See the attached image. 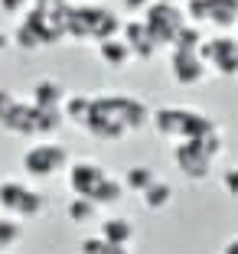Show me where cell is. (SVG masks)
<instances>
[{"instance_id":"cell-19","label":"cell","mask_w":238,"mask_h":254,"mask_svg":"<svg viewBox=\"0 0 238 254\" xmlns=\"http://www.w3.org/2000/svg\"><path fill=\"white\" fill-rule=\"evenodd\" d=\"M88 101H91V95H66V105H62V121L82 124L85 114H88Z\"/></svg>"},{"instance_id":"cell-25","label":"cell","mask_w":238,"mask_h":254,"mask_svg":"<svg viewBox=\"0 0 238 254\" xmlns=\"http://www.w3.org/2000/svg\"><path fill=\"white\" fill-rule=\"evenodd\" d=\"M30 10V0H0V13L7 16H26Z\"/></svg>"},{"instance_id":"cell-23","label":"cell","mask_w":238,"mask_h":254,"mask_svg":"<svg viewBox=\"0 0 238 254\" xmlns=\"http://www.w3.org/2000/svg\"><path fill=\"white\" fill-rule=\"evenodd\" d=\"M10 43H13V46H20L23 53H33V49H39V46H43V43H39V36L30 30V26H26V23H20V26L13 30Z\"/></svg>"},{"instance_id":"cell-26","label":"cell","mask_w":238,"mask_h":254,"mask_svg":"<svg viewBox=\"0 0 238 254\" xmlns=\"http://www.w3.org/2000/svg\"><path fill=\"white\" fill-rule=\"evenodd\" d=\"M222 189L232 195V199H238V166H232V170L222 173Z\"/></svg>"},{"instance_id":"cell-6","label":"cell","mask_w":238,"mask_h":254,"mask_svg":"<svg viewBox=\"0 0 238 254\" xmlns=\"http://www.w3.org/2000/svg\"><path fill=\"white\" fill-rule=\"evenodd\" d=\"M141 23L147 26V33H150V39H154V46H170V43H173V36L183 30L186 16L179 13L176 3H163V0H154V3H150V7L141 13Z\"/></svg>"},{"instance_id":"cell-22","label":"cell","mask_w":238,"mask_h":254,"mask_svg":"<svg viewBox=\"0 0 238 254\" xmlns=\"http://www.w3.org/2000/svg\"><path fill=\"white\" fill-rule=\"evenodd\" d=\"M121 199H124V186H121L114 176H108V180H104V186L91 195V202H95V205H114V202H121Z\"/></svg>"},{"instance_id":"cell-16","label":"cell","mask_w":238,"mask_h":254,"mask_svg":"<svg viewBox=\"0 0 238 254\" xmlns=\"http://www.w3.org/2000/svg\"><path fill=\"white\" fill-rule=\"evenodd\" d=\"M98 56H101L104 65H111V68H124L127 62L134 59V56H131V49L124 46V39H121V36L101 39V43H98Z\"/></svg>"},{"instance_id":"cell-20","label":"cell","mask_w":238,"mask_h":254,"mask_svg":"<svg viewBox=\"0 0 238 254\" xmlns=\"http://www.w3.org/2000/svg\"><path fill=\"white\" fill-rule=\"evenodd\" d=\"M202 46V33H199V26H193V23H183V30L173 36V43H170V49H183V53H196Z\"/></svg>"},{"instance_id":"cell-15","label":"cell","mask_w":238,"mask_h":254,"mask_svg":"<svg viewBox=\"0 0 238 254\" xmlns=\"http://www.w3.org/2000/svg\"><path fill=\"white\" fill-rule=\"evenodd\" d=\"M101 241H108V245H121L127 248L131 241H134V225H131V218H121V215H111L101 222Z\"/></svg>"},{"instance_id":"cell-33","label":"cell","mask_w":238,"mask_h":254,"mask_svg":"<svg viewBox=\"0 0 238 254\" xmlns=\"http://www.w3.org/2000/svg\"><path fill=\"white\" fill-rule=\"evenodd\" d=\"M163 3H179V0H163Z\"/></svg>"},{"instance_id":"cell-4","label":"cell","mask_w":238,"mask_h":254,"mask_svg":"<svg viewBox=\"0 0 238 254\" xmlns=\"http://www.w3.org/2000/svg\"><path fill=\"white\" fill-rule=\"evenodd\" d=\"M66 13H69V0H30V10H26L23 23L36 33L43 46H52L66 36Z\"/></svg>"},{"instance_id":"cell-34","label":"cell","mask_w":238,"mask_h":254,"mask_svg":"<svg viewBox=\"0 0 238 254\" xmlns=\"http://www.w3.org/2000/svg\"><path fill=\"white\" fill-rule=\"evenodd\" d=\"M235 43H238V36H235Z\"/></svg>"},{"instance_id":"cell-31","label":"cell","mask_w":238,"mask_h":254,"mask_svg":"<svg viewBox=\"0 0 238 254\" xmlns=\"http://www.w3.org/2000/svg\"><path fill=\"white\" fill-rule=\"evenodd\" d=\"M222 254H238V235H235V238H229V241H225Z\"/></svg>"},{"instance_id":"cell-32","label":"cell","mask_w":238,"mask_h":254,"mask_svg":"<svg viewBox=\"0 0 238 254\" xmlns=\"http://www.w3.org/2000/svg\"><path fill=\"white\" fill-rule=\"evenodd\" d=\"M7 49H10V33L0 30V53H7Z\"/></svg>"},{"instance_id":"cell-8","label":"cell","mask_w":238,"mask_h":254,"mask_svg":"<svg viewBox=\"0 0 238 254\" xmlns=\"http://www.w3.org/2000/svg\"><path fill=\"white\" fill-rule=\"evenodd\" d=\"M196 53L206 62V68H216L225 78H238V43H235V36L202 39V46Z\"/></svg>"},{"instance_id":"cell-24","label":"cell","mask_w":238,"mask_h":254,"mask_svg":"<svg viewBox=\"0 0 238 254\" xmlns=\"http://www.w3.org/2000/svg\"><path fill=\"white\" fill-rule=\"evenodd\" d=\"M20 222H13V218H0V251L3 248H10L13 241H20Z\"/></svg>"},{"instance_id":"cell-14","label":"cell","mask_w":238,"mask_h":254,"mask_svg":"<svg viewBox=\"0 0 238 254\" xmlns=\"http://www.w3.org/2000/svg\"><path fill=\"white\" fill-rule=\"evenodd\" d=\"M206 3V23L219 26V30H232L238 26V0H202Z\"/></svg>"},{"instance_id":"cell-5","label":"cell","mask_w":238,"mask_h":254,"mask_svg":"<svg viewBox=\"0 0 238 254\" xmlns=\"http://www.w3.org/2000/svg\"><path fill=\"white\" fill-rule=\"evenodd\" d=\"M0 209L7 212L13 222H26V218L43 215L46 199L20 180H3L0 183Z\"/></svg>"},{"instance_id":"cell-27","label":"cell","mask_w":238,"mask_h":254,"mask_svg":"<svg viewBox=\"0 0 238 254\" xmlns=\"http://www.w3.org/2000/svg\"><path fill=\"white\" fill-rule=\"evenodd\" d=\"M101 248H104L101 235H95V238H82V254H101Z\"/></svg>"},{"instance_id":"cell-17","label":"cell","mask_w":238,"mask_h":254,"mask_svg":"<svg viewBox=\"0 0 238 254\" xmlns=\"http://www.w3.org/2000/svg\"><path fill=\"white\" fill-rule=\"evenodd\" d=\"M154 183H157V173L150 170V166H131V170L124 173V183H121V186H124V192H137L141 195L144 189L154 186Z\"/></svg>"},{"instance_id":"cell-10","label":"cell","mask_w":238,"mask_h":254,"mask_svg":"<svg viewBox=\"0 0 238 254\" xmlns=\"http://www.w3.org/2000/svg\"><path fill=\"white\" fill-rule=\"evenodd\" d=\"M173 160H176L179 173H186L189 180H206L209 173H212V163H216V160L202 150L199 140H179L176 150H173Z\"/></svg>"},{"instance_id":"cell-30","label":"cell","mask_w":238,"mask_h":254,"mask_svg":"<svg viewBox=\"0 0 238 254\" xmlns=\"http://www.w3.org/2000/svg\"><path fill=\"white\" fill-rule=\"evenodd\" d=\"M101 254H131V251H127V248H121V245H108V241H104Z\"/></svg>"},{"instance_id":"cell-2","label":"cell","mask_w":238,"mask_h":254,"mask_svg":"<svg viewBox=\"0 0 238 254\" xmlns=\"http://www.w3.org/2000/svg\"><path fill=\"white\" fill-rule=\"evenodd\" d=\"M150 124L160 137H170V140H199V137L219 130L209 114L193 111V108H176V105L150 111Z\"/></svg>"},{"instance_id":"cell-1","label":"cell","mask_w":238,"mask_h":254,"mask_svg":"<svg viewBox=\"0 0 238 254\" xmlns=\"http://www.w3.org/2000/svg\"><path fill=\"white\" fill-rule=\"evenodd\" d=\"M150 124V108L131 95H98L88 101L82 127L98 140H118Z\"/></svg>"},{"instance_id":"cell-12","label":"cell","mask_w":238,"mask_h":254,"mask_svg":"<svg viewBox=\"0 0 238 254\" xmlns=\"http://www.w3.org/2000/svg\"><path fill=\"white\" fill-rule=\"evenodd\" d=\"M118 36L124 39V46L131 49V56H137V59H154L157 46H154V39H150L147 26H144L141 20H127V23H121V33H118Z\"/></svg>"},{"instance_id":"cell-11","label":"cell","mask_w":238,"mask_h":254,"mask_svg":"<svg viewBox=\"0 0 238 254\" xmlns=\"http://www.w3.org/2000/svg\"><path fill=\"white\" fill-rule=\"evenodd\" d=\"M170 75L173 82L183 85V88H193V85L206 82V62L199 59V53H183V49H170Z\"/></svg>"},{"instance_id":"cell-29","label":"cell","mask_w":238,"mask_h":254,"mask_svg":"<svg viewBox=\"0 0 238 254\" xmlns=\"http://www.w3.org/2000/svg\"><path fill=\"white\" fill-rule=\"evenodd\" d=\"M13 101H16V98H13V95H10V91H7V88H0V118H3V114H7V111H10V105H13Z\"/></svg>"},{"instance_id":"cell-13","label":"cell","mask_w":238,"mask_h":254,"mask_svg":"<svg viewBox=\"0 0 238 254\" xmlns=\"http://www.w3.org/2000/svg\"><path fill=\"white\" fill-rule=\"evenodd\" d=\"M36 111H62L66 105V88L52 78H43V82L33 85V101H30Z\"/></svg>"},{"instance_id":"cell-9","label":"cell","mask_w":238,"mask_h":254,"mask_svg":"<svg viewBox=\"0 0 238 254\" xmlns=\"http://www.w3.org/2000/svg\"><path fill=\"white\" fill-rule=\"evenodd\" d=\"M108 180V170L95 160H75L69 163V189H72L79 199H91L98 189Z\"/></svg>"},{"instance_id":"cell-3","label":"cell","mask_w":238,"mask_h":254,"mask_svg":"<svg viewBox=\"0 0 238 254\" xmlns=\"http://www.w3.org/2000/svg\"><path fill=\"white\" fill-rule=\"evenodd\" d=\"M121 33V20L111 13L108 7H98V3H79V7H69L66 13V36L69 39H114Z\"/></svg>"},{"instance_id":"cell-18","label":"cell","mask_w":238,"mask_h":254,"mask_svg":"<svg viewBox=\"0 0 238 254\" xmlns=\"http://www.w3.org/2000/svg\"><path fill=\"white\" fill-rule=\"evenodd\" d=\"M141 195H144V205H147L150 212H160V209H166V205H170L173 186H170V183H163V180H157L154 186H147Z\"/></svg>"},{"instance_id":"cell-28","label":"cell","mask_w":238,"mask_h":254,"mask_svg":"<svg viewBox=\"0 0 238 254\" xmlns=\"http://www.w3.org/2000/svg\"><path fill=\"white\" fill-rule=\"evenodd\" d=\"M150 3H154V0H124V10L127 13H144Z\"/></svg>"},{"instance_id":"cell-7","label":"cell","mask_w":238,"mask_h":254,"mask_svg":"<svg viewBox=\"0 0 238 254\" xmlns=\"http://www.w3.org/2000/svg\"><path fill=\"white\" fill-rule=\"evenodd\" d=\"M69 166V150L56 140H39L23 153V170L33 180H49L56 173H62Z\"/></svg>"},{"instance_id":"cell-21","label":"cell","mask_w":238,"mask_h":254,"mask_svg":"<svg viewBox=\"0 0 238 254\" xmlns=\"http://www.w3.org/2000/svg\"><path fill=\"white\" fill-rule=\"evenodd\" d=\"M95 209L98 205L91 199H79V195H75V199L66 205V215H69V222L82 225V222H91V218H95Z\"/></svg>"}]
</instances>
